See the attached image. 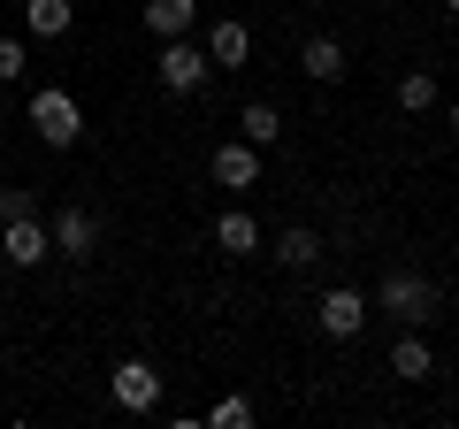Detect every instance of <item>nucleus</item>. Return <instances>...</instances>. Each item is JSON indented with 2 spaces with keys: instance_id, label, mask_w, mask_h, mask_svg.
I'll use <instances>...</instances> for the list:
<instances>
[{
  "instance_id": "nucleus-1",
  "label": "nucleus",
  "mask_w": 459,
  "mask_h": 429,
  "mask_svg": "<svg viewBox=\"0 0 459 429\" xmlns=\"http://www.w3.org/2000/svg\"><path fill=\"white\" fill-rule=\"evenodd\" d=\"M376 307L398 314L406 330H421V322H437V314H444V292H437L429 276H413V268H391V276H383V292H376Z\"/></svg>"
},
{
  "instance_id": "nucleus-2",
  "label": "nucleus",
  "mask_w": 459,
  "mask_h": 429,
  "mask_svg": "<svg viewBox=\"0 0 459 429\" xmlns=\"http://www.w3.org/2000/svg\"><path fill=\"white\" fill-rule=\"evenodd\" d=\"M31 131L47 138L54 153H69L84 138V108H77V92H62V84H39L31 92Z\"/></svg>"
},
{
  "instance_id": "nucleus-3",
  "label": "nucleus",
  "mask_w": 459,
  "mask_h": 429,
  "mask_svg": "<svg viewBox=\"0 0 459 429\" xmlns=\"http://www.w3.org/2000/svg\"><path fill=\"white\" fill-rule=\"evenodd\" d=\"M153 69H161V92H177V100H192L199 84L214 77L207 47H192V31H184V39H161V62H153Z\"/></svg>"
},
{
  "instance_id": "nucleus-4",
  "label": "nucleus",
  "mask_w": 459,
  "mask_h": 429,
  "mask_svg": "<svg viewBox=\"0 0 459 429\" xmlns=\"http://www.w3.org/2000/svg\"><path fill=\"white\" fill-rule=\"evenodd\" d=\"M0 253L16 268H39V261H54V231L39 214H16V223H0Z\"/></svg>"
},
{
  "instance_id": "nucleus-5",
  "label": "nucleus",
  "mask_w": 459,
  "mask_h": 429,
  "mask_svg": "<svg viewBox=\"0 0 459 429\" xmlns=\"http://www.w3.org/2000/svg\"><path fill=\"white\" fill-rule=\"evenodd\" d=\"M115 407H123V414H153V407H161V368L131 353V361L115 368Z\"/></svg>"
},
{
  "instance_id": "nucleus-6",
  "label": "nucleus",
  "mask_w": 459,
  "mask_h": 429,
  "mask_svg": "<svg viewBox=\"0 0 459 429\" xmlns=\"http://www.w3.org/2000/svg\"><path fill=\"white\" fill-rule=\"evenodd\" d=\"M322 337H360L368 330V292H352V284H337V292H322Z\"/></svg>"
},
{
  "instance_id": "nucleus-7",
  "label": "nucleus",
  "mask_w": 459,
  "mask_h": 429,
  "mask_svg": "<svg viewBox=\"0 0 459 429\" xmlns=\"http://www.w3.org/2000/svg\"><path fill=\"white\" fill-rule=\"evenodd\" d=\"M207 169H214V184H222V192H253V184H261V146H253V138H230Z\"/></svg>"
},
{
  "instance_id": "nucleus-8",
  "label": "nucleus",
  "mask_w": 459,
  "mask_h": 429,
  "mask_svg": "<svg viewBox=\"0 0 459 429\" xmlns=\"http://www.w3.org/2000/svg\"><path fill=\"white\" fill-rule=\"evenodd\" d=\"M47 231H54V253H69V261H92V246H100V223L84 207H62Z\"/></svg>"
},
{
  "instance_id": "nucleus-9",
  "label": "nucleus",
  "mask_w": 459,
  "mask_h": 429,
  "mask_svg": "<svg viewBox=\"0 0 459 429\" xmlns=\"http://www.w3.org/2000/svg\"><path fill=\"white\" fill-rule=\"evenodd\" d=\"M299 69H307L314 84H337V77H344V39H329V31H314L307 47H299Z\"/></svg>"
},
{
  "instance_id": "nucleus-10",
  "label": "nucleus",
  "mask_w": 459,
  "mask_h": 429,
  "mask_svg": "<svg viewBox=\"0 0 459 429\" xmlns=\"http://www.w3.org/2000/svg\"><path fill=\"white\" fill-rule=\"evenodd\" d=\"M23 23H31V39H69L77 8L69 0H23Z\"/></svg>"
},
{
  "instance_id": "nucleus-11",
  "label": "nucleus",
  "mask_w": 459,
  "mask_h": 429,
  "mask_svg": "<svg viewBox=\"0 0 459 429\" xmlns=\"http://www.w3.org/2000/svg\"><path fill=\"white\" fill-rule=\"evenodd\" d=\"M146 23H153V39H184L199 23V0H146Z\"/></svg>"
},
{
  "instance_id": "nucleus-12",
  "label": "nucleus",
  "mask_w": 459,
  "mask_h": 429,
  "mask_svg": "<svg viewBox=\"0 0 459 429\" xmlns=\"http://www.w3.org/2000/svg\"><path fill=\"white\" fill-rule=\"evenodd\" d=\"M246 54H253V31H246V23H214V31H207V62H214V69H238Z\"/></svg>"
},
{
  "instance_id": "nucleus-13",
  "label": "nucleus",
  "mask_w": 459,
  "mask_h": 429,
  "mask_svg": "<svg viewBox=\"0 0 459 429\" xmlns=\"http://www.w3.org/2000/svg\"><path fill=\"white\" fill-rule=\"evenodd\" d=\"M214 246L222 253H261V223H253L246 207H230L222 223H214Z\"/></svg>"
},
{
  "instance_id": "nucleus-14",
  "label": "nucleus",
  "mask_w": 459,
  "mask_h": 429,
  "mask_svg": "<svg viewBox=\"0 0 459 429\" xmlns=\"http://www.w3.org/2000/svg\"><path fill=\"white\" fill-rule=\"evenodd\" d=\"M276 261H283V268H314V261H322V231H307V223H291V231L276 238Z\"/></svg>"
},
{
  "instance_id": "nucleus-15",
  "label": "nucleus",
  "mask_w": 459,
  "mask_h": 429,
  "mask_svg": "<svg viewBox=\"0 0 459 429\" xmlns=\"http://www.w3.org/2000/svg\"><path fill=\"white\" fill-rule=\"evenodd\" d=\"M429 368H437V353H429L421 337H398L391 346V376L398 383H429Z\"/></svg>"
},
{
  "instance_id": "nucleus-16",
  "label": "nucleus",
  "mask_w": 459,
  "mask_h": 429,
  "mask_svg": "<svg viewBox=\"0 0 459 429\" xmlns=\"http://www.w3.org/2000/svg\"><path fill=\"white\" fill-rule=\"evenodd\" d=\"M238 131H246L253 146H276V138H283V116L268 108V100H246V116H238Z\"/></svg>"
},
{
  "instance_id": "nucleus-17",
  "label": "nucleus",
  "mask_w": 459,
  "mask_h": 429,
  "mask_svg": "<svg viewBox=\"0 0 459 429\" xmlns=\"http://www.w3.org/2000/svg\"><path fill=\"white\" fill-rule=\"evenodd\" d=\"M398 108H406V116L437 108V77H429V69H406V77H398Z\"/></svg>"
},
{
  "instance_id": "nucleus-18",
  "label": "nucleus",
  "mask_w": 459,
  "mask_h": 429,
  "mask_svg": "<svg viewBox=\"0 0 459 429\" xmlns=\"http://www.w3.org/2000/svg\"><path fill=\"white\" fill-rule=\"evenodd\" d=\"M23 69H31V54H23V39H8V31H0V84H16Z\"/></svg>"
},
{
  "instance_id": "nucleus-19",
  "label": "nucleus",
  "mask_w": 459,
  "mask_h": 429,
  "mask_svg": "<svg viewBox=\"0 0 459 429\" xmlns=\"http://www.w3.org/2000/svg\"><path fill=\"white\" fill-rule=\"evenodd\" d=\"M16 214H39V192H23V184H0V223H16Z\"/></svg>"
},
{
  "instance_id": "nucleus-20",
  "label": "nucleus",
  "mask_w": 459,
  "mask_h": 429,
  "mask_svg": "<svg viewBox=\"0 0 459 429\" xmlns=\"http://www.w3.org/2000/svg\"><path fill=\"white\" fill-rule=\"evenodd\" d=\"M207 422H214V429H253V407H246V398H222Z\"/></svg>"
},
{
  "instance_id": "nucleus-21",
  "label": "nucleus",
  "mask_w": 459,
  "mask_h": 429,
  "mask_svg": "<svg viewBox=\"0 0 459 429\" xmlns=\"http://www.w3.org/2000/svg\"><path fill=\"white\" fill-rule=\"evenodd\" d=\"M452 138H459V108H452Z\"/></svg>"
},
{
  "instance_id": "nucleus-22",
  "label": "nucleus",
  "mask_w": 459,
  "mask_h": 429,
  "mask_svg": "<svg viewBox=\"0 0 459 429\" xmlns=\"http://www.w3.org/2000/svg\"><path fill=\"white\" fill-rule=\"evenodd\" d=\"M444 8H452V16H459V0H444Z\"/></svg>"
}]
</instances>
